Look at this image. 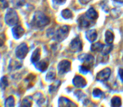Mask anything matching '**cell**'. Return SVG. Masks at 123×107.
Masks as SVG:
<instances>
[{
    "instance_id": "5",
    "label": "cell",
    "mask_w": 123,
    "mask_h": 107,
    "mask_svg": "<svg viewBox=\"0 0 123 107\" xmlns=\"http://www.w3.org/2000/svg\"><path fill=\"white\" fill-rule=\"evenodd\" d=\"M69 32V27L67 25H64L58 28L55 35V38L58 42L62 41L67 37Z\"/></svg>"
},
{
    "instance_id": "3",
    "label": "cell",
    "mask_w": 123,
    "mask_h": 107,
    "mask_svg": "<svg viewBox=\"0 0 123 107\" xmlns=\"http://www.w3.org/2000/svg\"><path fill=\"white\" fill-rule=\"evenodd\" d=\"M80 60L84 61V64L80 67V72L82 73H86L91 69V67L93 65L94 57L90 54H85V55H80Z\"/></svg>"
},
{
    "instance_id": "18",
    "label": "cell",
    "mask_w": 123,
    "mask_h": 107,
    "mask_svg": "<svg viewBox=\"0 0 123 107\" xmlns=\"http://www.w3.org/2000/svg\"><path fill=\"white\" fill-rule=\"evenodd\" d=\"M61 14H62V17L65 19H69L73 16L72 12L68 9H64V10H62Z\"/></svg>"
},
{
    "instance_id": "24",
    "label": "cell",
    "mask_w": 123,
    "mask_h": 107,
    "mask_svg": "<svg viewBox=\"0 0 123 107\" xmlns=\"http://www.w3.org/2000/svg\"><path fill=\"white\" fill-rule=\"evenodd\" d=\"M119 75H120V76L121 78V80L123 81V69H120L119 70Z\"/></svg>"
},
{
    "instance_id": "1",
    "label": "cell",
    "mask_w": 123,
    "mask_h": 107,
    "mask_svg": "<svg viewBox=\"0 0 123 107\" xmlns=\"http://www.w3.org/2000/svg\"><path fill=\"white\" fill-rule=\"evenodd\" d=\"M98 16V13L92 7L90 8L85 14H82L78 19L79 26L82 28H88L93 25Z\"/></svg>"
},
{
    "instance_id": "6",
    "label": "cell",
    "mask_w": 123,
    "mask_h": 107,
    "mask_svg": "<svg viewBox=\"0 0 123 107\" xmlns=\"http://www.w3.org/2000/svg\"><path fill=\"white\" fill-rule=\"evenodd\" d=\"M28 52V47L27 44L25 43L20 44L17 48L16 50V56L20 59L24 58L27 55Z\"/></svg>"
},
{
    "instance_id": "26",
    "label": "cell",
    "mask_w": 123,
    "mask_h": 107,
    "mask_svg": "<svg viewBox=\"0 0 123 107\" xmlns=\"http://www.w3.org/2000/svg\"><path fill=\"white\" fill-rule=\"evenodd\" d=\"M114 1H115V2H119V3L123 4V0H114Z\"/></svg>"
},
{
    "instance_id": "2",
    "label": "cell",
    "mask_w": 123,
    "mask_h": 107,
    "mask_svg": "<svg viewBox=\"0 0 123 107\" xmlns=\"http://www.w3.org/2000/svg\"><path fill=\"white\" fill-rule=\"evenodd\" d=\"M49 22H50V19L43 12H37L34 15L31 24L35 27L42 28L48 25Z\"/></svg>"
},
{
    "instance_id": "13",
    "label": "cell",
    "mask_w": 123,
    "mask_h": 107,
    "mask_svg": "<svg viewBox=\"0 0 123 107\" xmlns=\"http://www.w3.org/2000/svg\"><path fill=\"white\" fill-rule=\"evenodd\" d=\"M48 67V61L47 60H43L42 61L38 62L36 64V67L37 69L42 72H44L47 69Z\"/></svg>"
},
{
    "instance_id": "16",
    "label": "cell",
    "mask_w": 123,
    "mask_h": 107,
    "mask_svg": "<svg viewBox=\"0 0 123 107\" xmlns=\"http://www.w3.org/2000/svg\"><path fill=\"white\" fill-rule=\"evenodd\" d=\"M114 39V35L111 31H106L105 33V40L108 44H111Z\"/></svg>"
},
{
    "instance_id": "21",
    "label": "cell",
    "mask_w": 123,
    "mask_h": 107,
    "mask_svg": "<svg viewBox=\"0 0 123 107\" xmlns=\"http://www.w3.org/2000/svg\"><path fill=\"white\" fill-rule=\"evenodd\" d=\"M31 103L30 101L28 99H25L23 101L22 103L21 107H31Z\"/></svg>"
},
{
    "instance_id": "10",
    "label": "cell",
    "mask_w": 123,
    "mask_h": 107,
    "mask_svg": "<svg viewBox=\"0 0 123 107\" xmlns=\"http://www.w3.org/2000/svg\"><path fill=\"white\" fill-rule=\"evenodd\" d=\"M73 82L74 85L78 87H82L86 85V81L85 80V79L79 75H77L74 77Z\"/></svg>"
},
{
    "instance_id": "27",
    "label": "cell",
    "mask_w": 123,
    "mask_h": 107,
    "mask_svg": "<svg viewBox=\"0 0 123 107\" xmlns=\"http://www.w3.org/2000/svg\"><path fill=\"white\" fill-rule=\"evenodd\" d=\"M2 44H3V42H2V40H1L0 39V46H1Z\"/></svg>"
},
{
    "instance_id": "20",
    "label": "cell",
    "mask_w": 123,
    "mask_h": 107,
    "mask_svg": "<svg viewBox=\"0 0 123 107\" xmlns=\"http://www.w3.org/2000/svg\"><path fill=\"white\" fill-rule=\"evenodd\" d=\"M55 74H56V73H55V72H54V71H50V72H49V73L47 74V78H48V79H49V80L54 79L55 77Z\"/></svg>"
},
{
    "instance_id": "23",
    "label": "cell",
    "mask_w": 123,
    "mask_h": 107,
    "mask_svg": "<svg viewBox=\"0 0 123 107\" xmlns=\"http://www.w3.org/2000/svg\"><path fill=\"white\" fill-rule=\"evenodd\" d=\"M66 0H54V2L58 5L62 4L66 2Z\"/></svg>"
},
{
    "instance_id": "8",
    "label": "cell",
    "mask_w": 123,
    "mask_h": 107,
    "mask_svg": "<svg viewBox=\"0 0 123 107\" xmlns=\"http://www.w3.org/2000/svg\"><path fill=\"white\" fill-rule=\"evenodd\" d=\"M71 69V63L68 60H62L58 66V70L60 74H64L68 72Z\"/></svg>"
},
{
    "instance_id": "12",
    "label": "cell",
    "mask_w": 123,
    "mask_h": 107,
    "mask_svg": "<svg viewBox=\"0 0 123 107\" xmlns=\"http://www.w3.org/2000/svg\"><path fill=\"white\" fill-rule=\"evenodd\" d=\"M97 34L95 30H91L86 32V37L90 42H94L97 38Z\"/></svg>"
},
{
    "instance_id": "14",
    "label": "cell",
    "mask_w": 123,
    "mask_h": 107,
    "mask_svg": "<svg viewBox=\"0 0 123 107\" xmlns=\"http://www.w3.org/2000/svg\"><path fill=\"white\" fill-rule=\"evenodd\" d=\"M40 58V49L39 48H37L36 50L32 53V57H31V61L33 63H36L38 61Z\"/></svg>"
},
{
    "instance_id": "28",
    "label": "cell",
    "mask_w": 123,
    "mask_h": 107,
    "mask_svg": "<svg viewBox=\"0 0 123 107\" xmlns=\"http://www.w3.org/2000/svg\"><path fill=\"white\" fill-rule=\"evenodd\" d=\"M1 25H0V28H1Z\"/></svg>"
},
{
    "instance_id": "11",
    "label": "cell",
    "mask_w": 123,
    "mask_h": 107,
    "mask_svg": "<svg viewBox=\"0 0 123 107\" xmlns=\"http://www.w3.org/2000/svg\"><path fill=\"white\" fill-rule=\"evenodd\" d=\"M24 29L21 26H16L13 29V36L15 38H19L21 37L24 34Z\"/></svg>"
},
{
    "instance_id": "19",
    "label": "cell",
    "mask_w": 123,
    "mask_h": 107,
    "mask_svg": "<svg viewBox=\"0 0 123 107\" xmlns=\"http://www.w3.org/2000/svg\"><path fill=\"white\" fill-rule=\"evenodd\" d=\"M25 3L24 0H13V6L16 7H22Z\"/></svg>"
},
{
    "instance_id": "9",
    "label": "cell",
    "mask_w": 123,
    "mask_h": 107,
    "mask_svg": "<svg viewBox=\"0 0 123 107\" xmlns=\"http://www.w3.org/2000/svg\"><path fill=\"white\" fill-rule=\"evenodd\" d=\"M111 75V69L108 67L100 71L97 75V79L99 81L106 80L109 78Z\"/></svg>"
},
{
    "instance_id": "15",
    "label": "cell",
    "mask_w": 123,
    "mask_h": 107,
    "mask_svg": "<svg viewBox=\"0 0 123 107\" xmlns=\"http://www.w3.org/2000/svg\"><path fill=\"white\" fill-rule=\"evenodd\" d=\"M104 46L105 45L103 43H100V42H96L91 45V49L92 51L99 52L103 50Z\"/></svg>"
},
{
    "instance_id": "22",
    "label": "cell",
    "mask_w": 123,
    "mask_h": 107,
    "mask_svg": "<svg viewBox=\"0 0 123 107\" xmlns=\"http://www.w3.org/2000/svg\"><path fill=\"white\" fill-rule=\"evenodd\" d=\"M94 95L96 97H98V96H100V95L102 94V91L101 90H100L99 89H96V90H94L93 92Z\"/></svg>"
},
{
    "instance_id": "17",
    "label": "cell",
    "mask_w": 123,
    "mask_h": 107,
    "mask_svg": "<svg viewBox=\"0 0 123 107\" xmlns=\"http://www.w3.org/2000/svg\"><path fill=\"white\" fill-rule=\"evenodd\" d=\"M121 104V99L119 97H114L112 99V105L113 107H120Z\"/></svg>"
},
{
    "instance_id": "4",
    "label": "cell",
    "mask_w": 123,
    "mask_h": 107,
    "mask_svg": "<svg viewBox=\"0 0 123 107\" xmlns=\"http://www.w3.org/2000/svg\"><path fill=\"white\" fill-rule=\"evenodd\" d=\"M5 20L8 25L12 26L18 24L19 22V17L15 10L13 9H9L6 14Z\"/></svg>"
},
{
    "instance_id": "25",
    "label": "cell",
    "mask_w": 123,
    "mask_h": 107,
    "mask_svg": "<svg viewBox=\"0 0 123 107\" xmlns=\"http://www.w3.org/2000/svg\"><path fill=\"white\" fill-rule=\"evenodd\" d=\"M79 1H80V3L82 4H86L89 2H90L91 0H79Z\"/></svg>"
},
{
    "instance_id": "7",
    "label": "cell",
    "mask_w": 123,
    "mask_h": 107,
    "mask_svg": "<svg viewBox=\"0 0 123 107\" xmlns=\"http://www.w3.org/2000/svg\"><path fill=\"white\" fill-rule=\"evenodd\" d=\"M70 48L72 51L79 52L82 49V42L79 37H75L74 39L72 40L70 44Z\"/></svg>"
}]
</instances>
